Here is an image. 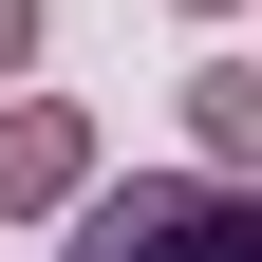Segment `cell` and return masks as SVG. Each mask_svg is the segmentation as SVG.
<instances>
[{"mask_svg":"<svg viewBox=\"0 0 262 262\" xmlns=\"http://www.w3.org/2000/svg\"><path fill=\"white\" fill-rule=\"evenodd\" d=\"M75 262H262V206L206 187V169H150V187H113L75 225Z\"/></svg>","mask_w":262,"mask_h":262,"instance_id":"6da1fadb","label":"cell"},{"mask_svg":"<svg viewBox=\"0 0 262 262\" xmlns=\"http://www.w3.org/2000/svg\"><path fill=\"white\" fill-rule=\"evenodd\" d=\"M0 187H19V206H56V187H75V131H56V113H19V131H0Z\"/></svg>","mask_w":262,"mask_h":262,"instance_id":"7a4b0ae2","label":"cell"},{"mask_svg":"<svg viewBox=\"0 0 262 262\" xmlns=\"http://www.w3.org/2000/svg\"><path fill=\"white\" fill-rule=\"evenodd\" d=\"M19 38H38V0H0V56H19Z\"/></svg>","mask_w":262,"mask_h":262,"instance_id":"3957f363","label":"cell"}]
</instances>
